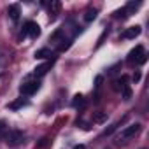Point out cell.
Segmentation results:
<instances>
[{"label":"cell","instance_id":"6da1fadb","mask_svg":"<svg viewBox=\"0 0 149 149\" xmlns=\"http://www.w3.org/2000/svg\"><path fill=\"white\" fill-rule=\"evenodd\" d=\"M126 61L130 63V65H142V63H146L147 61V54H146V49H144V46H137L135 49H132L130 53H128V58H126Z\"/></svg>","mask_w":149,"mask_h":149},{"label":"cell","instance_id":"7a4b0ae2","mask_svg":"<svg viewBox=\"0 0 149 149\" xmlns=\"http://www.w3.org/2000/svg\"><path fill=\"white\" fill-rule=\"evenodd\" d=\"M142 130V125L140 123H135V125H130V126H126L125 130H121V133H119V144L121 142H126V140H130V139H133L135 135H139V132Z\"/></svg>","mask_w":149,"mask_h":149},{"label":"cell","instance_id":"3957f363","mask_svg":"<svg viewBox=\"0 0 149 149\" xmlns=\"http://www.w3.org/2000/svg\"><path fill=\"white\" fill-rule=\"evenodd\" d=\"M25 35H30L32 39H37L40 35V26L35 21H26L25 23V28H23V37Z\"/></svg>","mask_w":149,"mask_h":149},{"label":"cell","instance_id":"277c9868","mask_svg":"<svg viewBox=\"0 0 149 149\" xmlns=\"http://www.w3.org/2000/svg\"><path fill=\"white\" fill-rule=\"evenodd\" d=\"M39 88H40V83H39V81H32V83H25V84H21V86H19V91H21L23 95L30 97V95L37 93Z\"/></svg>","mask_w":149,"mask_h":149},{"label":"cell","instance_id":"5b68a950","mask_svg":"<svg viewBox=\"0 0 149 149\" xmlns=\"http://www.w3.org/2000/svg\"><path fill=\"white\" fill-rule=\"evenodd\" d=\"M21 140H23V132H19V130H11V132L7 133V142H9V144L16 146V144H19Z\"/></svg>","mask_w":149,"mask_h":149},{"label":"cell","instance_id":"8992f818","mask_svg":"<svg viewBox=\"0 0 149 149\" xmlns=\"http://www.w3.org/2000/svg\"><path fill=\"white\" fill-rule=\"evenodd\" d=\"M140 35V26H130V28H126L123 33H121V37L123 39H135V37H139Z\"/></svg>","mask_w":149,"mask_h":149},{"label":"cell","instance_id":"52a82bcc","mask_svg":"<svg viewBox=\"0 0 149 149\" xmlns=\"http://www.w3.org/2000/svg\"><path fill=\"white\" fill-rule=\"evenodd\" d=\"M7 14H9V18H11L13 21H18V19H19V14H21V11H19V6H18V4H13V6H9V9H7Z\"/></svg>","mask_w":149,"mask_h":149},{"label":"cell","instance_id":"ba28073f","mask_svg":"<svg viewBox=\"0 0 149 149\" xmlns=\"http://www.w3.org/2000/svg\"><path fill=\"white\" fill-rule=\"evenodd\" d=\"M51 68V63H44V65H39L35 70H33V76L35 77H42V76H46L47 74V70Z\"/></svg>","mask_w":149,"mask_h":149},{"label":"cell","instance_id":"9c48e42d","mask_svg":"<svg viewBox=\"0 0 149 149\" xmlns=\"http://www.w3.org/2000/svg\"><path fill=\"white\" fill-rule=\"evenodd\" d=\"M72 105L76 107V109H84V107H86L84 97H83V95H76V97H74V100H72Z\"/></svg>","mask_w":149,"mask_h":149},{"label":"cell","instance_id":"30bf717a","mask_svg":"<svg viewBox=\"0 0 149 149\" xmlns=\"http://www.w3.org/2000/svg\"><path fill=\"white\" fill-rule=\"evenodd\" d=\"M60 9H61V4L58 2V0H56V2H51V6H49V14H51V18H54V16L60 13Z\"/></svg>","mask_w":149,"mask_h":149},{"label":"cell","instance_id":"8fae6325","mask_svg":"<svg viewBox=\"0 0 149 149\" xmlns=\"http://www.w3.org/2000/svg\"><path fill=\"white\" fill-rule=\"evenodd\" d=\"M93 121L95 123H105L107 121V112H102V111L93 112Z\"/></svg>","mask_w":149,"mask_h":149},{"label":"cell","instance_id":"7c38bea8","mask_svg":"<svg viewBox=\"0 0 149 149\" xmlns=\"http://www.w3.org/2000/svg\"><path fill=\"white\" fill-rule=\"evenodd\" d=\"M47 56H51V51L47 47H42V49H37L35 51V58L37 60H42V58H47Z\"/></svg>","mask_w":149,"mask_h":149},{"label":"cell","instance_id":"4fadbf2b","mask_svg":"<svg viewBox=\"0 0 149 149\" xmlns=\"http://www.w3.org/2000/svg\"><path fill=\"white\" fill-rule=\"evenodd\" d=\"M126 79H128L126 76H123L121 79H116V81H114V90H116V91H119V90H123V88L126 86V84H125V83H126Z\"/></svg>","mask_w":149,"mask_h":149},{"label":"cell","instance_id":"5bb4252c","mask_svg":"<svg viewBox=\"0 0 149 149\" xmlns=\"http://www.w3.org/2000/svg\"><path fill=\"white\" fill-rule=\"evenodd\" d=\"M25 105H28V102H26V100H23V98H19V100L13 102V104L9 105V109H11V111H16V109H19V107H25Z\"/></svg>","mask_w":149,"mask_h":149},{"label":"cell","instance_id":"9a60e30c","mask_svg":"<svg viewBox=\"0 0 149 149\" xmlns=\"http://www.w3.org/2000/svg\"><path fill=\"white\" fill-rule=\"evenodd\" d=\"M97 18V11L95 9H90V11H86V14H84V19L90 23V21H93Z\"/></svg>","mask_w":149,"mask_h":149},{"label":"cell","instance_id":"2e32d148","mask_svg":"<svg viewBox=\"0 0 149 149\" xmlns=\"http://www.w3.org/2000/svg\"><path fill=\"white\" fill-rule=\"evenodd\" d=\"M123 98H125V100H130V98H132V90H130L128 86L123 88Z\"/></svg>","mask_w":149,"mask_h":149},{"label":"cell","instance_id":"e0dca14e","mask_svg":"<svg viewBox=\"0 0 149 149\" xmlns=\"http://www.w3.org/2000/svg\"><path fill=\"white\" fill-rule=\"evenodd\" d=\"M102 81H104V77H102V76H97V77H95V88H100Z\"/></svg>","mask_w":149,"mask_h":149},{"label":"cell","instance_id":"ac0fdd59","mask_svg":"<svg viewBox=\"0 0 149 149\" xmlns=\"http://www.w3.org/2000/svg\"><path fill=\"white\" fill-rule=\"evenodd\" d=\"M132 79H133V83H139V81H140V72H135Z\"/></svg>","mask_w":149,"mask_h":149},{"label":"cell","instance_id":"d6986e66","mask_svg":"<svg viewBox=\"0 0 149 149\" xmlns=\"http://www.w3.org/2000/svg\"><path fill=\"white\" fill-rule=\"evenodd\" d=\"M74 149H86V146H83V144H77L76 147H74Z\"/></svg>","mask_w":149,"mask_h":149},{"label":"cell","instance_id":"ffe728a7","mask_svg":"<svg viewBox=\"0 0 149 149\" xmlns=\"http://www.w3.org/2000/svg\"><path fill=\"white\" fill-rule=\"evenodd\" d=\"M6 128V121H0V132H2Z\"/></svg>","mask_w":149,"mask_h":149}]
</instances>
